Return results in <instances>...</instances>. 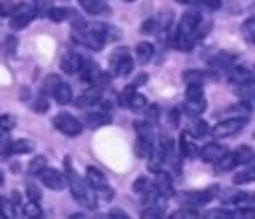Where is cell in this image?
<instances>
[{
	"label": "cell",
	"instance_id": "obj_1",
	"mask_svg": "<svg viewBox=\"0 0 255 219\" xmlns=\"http://www.w3.org/2000/svg\"><path fill=\"white\" fill-rule=\"evenodd\" d=\"M65 172H67V186H70L74 199L85 208H94L97 206V197L90 184H85V179L74 170V161L70 157H65Z\"/></svg>",
	"mask_w": 255,
	"mask_h": 219
},
{
	"label": "cell",
	"instance_id": "obj_2",
	"mask_svg": "<svg viewBox=\"0 0 255 219\" xmlns=\"http://www.w3.org/2000/svg\"><path fill=\"white\" fill-rule=\"evenodd\" d=\"M110 29L112 27H106V25H90L85 29H74V40L90 49H103L106 40L110 38Z\"/></svg>",
	"mask_w": 255,
	"mask_h": 219
},
{
	"label": "cell",
	"instance_id": "obj_3",
	"mask_svg": "<svg viewBox=\"0 0 255 219\" xmlns=\"http://www.w3.org/2000/svg\"><path fill=\"white\" fill-rule=\"evenodd\" d=\"M199 25H202V13H199V11H186L184 16L179 18V22H177L175 34L188 36V38H195V40H197V29H199Z\"/></svg>",
	"mask_w": 255,
	"mask_h": 219
},
{
	"label": "cell",
	"instance_id": "obj_4",
	"mask_svg": "<svg viewBox=\"0 0 255 219\" xmlns=\"http://www.w3.org/2000/svg\"><path fill=\"white\" fill-rule=\"evenodd\" d=\"M249 123L247 116H229V118H222L220 123H217L215 127H213V136H220V139H224V136H233L238 134L240 130H242L244 125Z\"/></svg>",
	"mask_w": 255,
	"mask_h": 219
},
{
	"label": "cell",
	"instance_id": "obj_5",
	"mask_svg": "<svg viewBox=\"0 0 255 219\" xmlns=\"http://www.w3.org/2000/svg\"><path fill=\"white\" fill-rule=\"evenodd\" d=\"M184 110L190 116H199L206 110V99H204V90L202 88H188L186 90V103Z\"/></svg>",
	"mask_w": 255,
	"mask_h": 219
},
{
	"label": "cell",
	"instance_id": "obj_6",
	"mask_svg": "<svg viewBox=\"0 0 255 219\" xmlns=\"http://www.w3.org/2000/svg\"><path fill=\"white\" fill-rule=\"evenodd\" d=\"M54 125H56L58 132H63L65 136H79L81 132H83V123L79 121L76 116H72V114H56V118H54Z\"/></svg>",
	"mask_w": 255,
	"mask_h": 219
},
{
	"label": "cell",
	"instance_id": "obj_7",
	"mask_svg": "<svg viewBox=\"0 0 255 219\" xmlns=\"http://www.w3.org/2000/svg\"><path fill=\"white\" fill-rule=\"evenodd\" d=\"M36 16V9L34 4L29 2H18L16 11H13L11 20H9V25H11V29H22V27H27L31 20H34Z\"/></svg>",
	"mask_w": 255,
	"mask_h": 219
},
{
	"label": "cell",
	"instance_id": "obj_8",
	"mask_svg": "<svg viewBox=\"0 0 255 219\" xmlns=\"http://www.w3.org/2000/svg\"><path fill=\"white\" fill-rule=\"evenodd\" d=\"M217 186H211V188H204V190H193V193H186L184 195V204L188 208H199L204 206V204H208L213 197H217Z\"/></svg>",
	"mask_w": 255,
	"mask_h": 219
},
{
	"label": "cell",
	"instance_id": "obj_9",
	"mask_svg": "<svg viewBox=\"0 0 255 219\" xmlns=\"http://www.w3.org/2000/svg\"><path fill=\"white\" fill-rule=\"evenodd\" d=\"M110 65H112V74L115 76H128L132 72V58H130V54H128L126 47L117 49V52L112 54Z\"/></svg>",
	"mask_w": 255,
	"mask_h": 219
},
{
	"label": "cell",
	"instance_id": "obj_10",
	"mask_svg": "<svg viewBox=\"0 0 255 219\" xmlns=\"http://www.w3.org/2000/svg\"><path fill=\"white\" fill-rule=\"evenodd\" d=\"M226 154H229V150H226L222 143H208L199 150V157H202V161H206V163H220Z\"/></svg>",
	"mask_w": 255,
	"mask_h": 219
},
{
	"label": "cell",
	"instance_id": "obj_11",
	"mask_svg": "<svg viewBox=\"0 0 255 219\" xmlns=\"http://www.w3.org/2000/svg\"><path fill=\"white\" fill-rule=\"evenodd\" d=\"M40 181H43L49 190H56V193L65 188V177H63V172L56 170V168H47V170L40 175Z\"/></svg>",
	"mask_w": 255,
	"mask_h": 219
},
{
	"label": "cell",
	"instance_id": "obj_12",
	"mask_svg": "<svg viewBox=\"0 0 255 219\" xmlns=\"http://www.w3.org/2000/svg\"><path fill=\"white\" fill-rule=\"evenodd\" d=\"M229 81H231V83H235L238 88H240V85L255 83V79H253V70H247V67H240V65L231 67V70H229Z\"/></svg>",
	"mask_w": 255,
	"mask_h": 219
},
{
	"label": "cell",
	"instance_id": "obj_13",
	"mask_svg": "<svg viewBox=\"0 0 255 219\" xmlns=\"http://www.w3.org/2000/svg\"><path fill=\"white\" fill-rule=\"evenodd\" d=\"M85 177H88V184L92 186L97 193H103L106 188H110L108 186V179H106V175H103L99 168H94V166H90L88 170H85Z\"/></svg>",
	"mask_w": 255,
	"mask_h": 219
},
{
	"label": "cell",
	"instance_id": "obj_14",
	"mask_svg": "<svg viewBox=\"0 0 255 219\" xmlns=\"http://www.w3.org/2000/svg\"><path fill=\"white\" fill-rule=\"evenodd\" d=\"M154 188H157V193L161 195V197H172V179L168 172L159 170L157 175H154Z\"/></svg>",
	"mask_w": 255,
	"mask_h": 219
},
{
	"label": "cell",
	"instance_id": "obj_15",
	"mask_svg": "<svg viewBox=\"0 0 255 219\" xmlns=\"http://www.w3.org/2000/svg\"><path fill=\"white\" fill-rule=\"evenodd\" d=\"M81 67H83V58L79 56V54H65L61 61V70L67 72V74H76V72H81Z\"/></svg>",
	"mask_w": 255,
	"mask_h": 219
},
{
	"label": "cell",
	"instance_id": "obj_16",
	"mask_svg": "<svg viewBox=\"0 0 255 219\" xmlns=\"http://www.w3.org/2000/svg\"><path fill=\"white\" fill-rule=\"evenodd\" d=\"M79 4L88 13H92V16H106V13H110V7L103 0H79Z\"/></svg>",
	"mask_w": 255,
	"mask_h": 219
},
{
	"label": "cell",
	"instance_id": "obj_17",
	"mask_svg": "<svg viewBox=\"0 0 255 219\" xmlns=\"http://www.w3.org/2000/svg\"><path fill=\"white\" fill-rule=\"evenodd\" d=\"M31 150H34V143H31V141L18 139L2 150V157H9V154H25V152H31Z\"/></svg>",
	"mask_w": 255,
	"mask_h": 219
},
{
	"label": "cell",
	"instance_id": "obj_18",
	"mask_svg": "<svg viewBox=\"0 0 255 219\" xmlns=\"http://www.w3.org/2000/svg\"><path fill=\"white\" fill-rule=\"evenodd\" d=\"M181 79H184V83L188 85V88H202L204 81L208 79V74L202 70H188V72H184Z\"/></svg>",
	"mask_w": 255,
	"mask_h": 219
},
{
	"label": "cell",
	"instance_id": "obj_19",
	"mask_svg": "<svg viewBox=\"0 0 255 219\" xmlns=\"http://www.w3.org/2000/svg\"><path fill=\"white\" fill-rule=\"evenodd\" d=\"M179 154L181 157H195L197 154V148H195V141L190 132H184L179 136Z\"/></svg>",
	"mask_w": 255,
	"mask_h": 219
},
{
	"label": "cell",
	"instance_id": "obj_20",
	"mask_svg": "<svg viewBox=\"0 0 255 219\" xmlns=\"http://www.w3.org/2000/svg\"><path fill=\"white\" fill-rule=\"evenodd\" d=\"M152 150H154L152 136H139V141H136V145H134L136 157L145 159V157H150V154H152Z\"/></svg>",
	"mask_w": 255,
	"mask_h": 219
},
{
	"label": "cell",
	"instance_id": "obj_21",
	"mask_svg": "<svg viewBox=\"0 0 255 219\" xmlns=\"http://www.w3.org/2000/svg\"><path fill=\"white\" fill-rule=\"evenodd\" d=\"M235 54H231V52H220V54H215V56L211 58V65L213 67H235L233 63H235Z\"/></svg>",
	"mask_w": 255,
	"mask_h": 219
},
{
	"label": "cell",
	"instance_id": "obj_22",
	"mask_svg": "<svg viewBox=\"0 0 255 219\" xmlns=\"http://www.w3.org/2000/svg\"><path fill=\"white\" fill-rule=\"evenodd\" d=\"M132 190H134L136 195H141V197H148V195L154 190V181L145 179V177H139V179L132 184Z\"/></svg>",
	"mask_w": 255,
	"mask_h": 219
},
{
	"label": "cell",
	"instance_id": "obj_23",
	"mask_svg": "<svg viewBox=\"0 0 255 219\" xmlns=\"http://www.w3.org/2000/svg\"><path fill=\"white\" fill-rule=\"evenodd\" d=\"M134 54H136V61L141 63V65H145V63L152 58V54H154V47L150 43H139L134 47Z\"/></svg>",
	"mask_w": 255,
	"mask_h": 219
},
{
	"label": "cell",
	"instance_id": "obj_24",
	"mask_svg": "<svg viewBox=\"0 0 255 219\" xmlns=\"http://www.w3.org/2000/svg\"><path fill=\"white\" fill-rule=\"evenodd\" d=\"M27 170H29V175L40 177L45 170H47V159H45L43 154H38V157H34V159H31V161H29V168H27Z\"/></svg>",
	"mask_w": 255,
	"mask_h": 219
},
{
	"label": "cell",
	"instance_id": "obj_25",
	"mask_svg": "<svg viewBox=\"0 0 255 219\" xmlns=\"http://www.w3.org/2000/svg\"><path fill=\"white\" fill-rule=\"evenodd\" d=\"M54 101L58 103V106H67V103L72 101V88L67 83H61L58 85V90L54 92Z\"/></svg>",
	"mask_w": 255,
	"mask_h": 219
},
{
	"label": "cell",
	"instance_id": "obj_26",
	"mask_svg": "<svg viewBox=\"0 0 255 219\" xmlns=\"http://www.w3.org/2000/svg\"><path fill=\"white\" fill-rule=\"evenodd\" d=\"M108 123H110V116L103 112H92L85 118V125L88 127H103V125H108Z\"/></svg>",
	"mask_w": 255,
	"mask_h": 219
},
{
	"label": "cell",
	"instance_id": "obj_27",
	"mask_svg": "<svg viewBox=\"0 0 255 219\" xmlns=\"http://www.w3.org/2000/svg\"><path fill=\"white\" fill-rule=\"evenodd\" d=\"M233 154H235V161H238V166H242V163H251L253 159H255V152L249 145H240L238 150H233Z\"/></svg>",
	"mask_w": 255,
	"mask_h": 219
},
{
	"label": "cell",
	"instance_id": "obj_28",
	"mask_svg": "<svg viewBox=\"0 0 255 219\" xmlns=\"http://www.w3.org/2000/svg\"><path fill=\"white\" fill-rule=\"evenodd\" d=\"M242 38L249 45H255V16L242 22Z\"/></svg>",
	"mask_w": 255,
	"mask_h": 219
},
{
	"label": "cell",
	"instance_id": "obj_29",
	"mask_svg": "<svg viewBox=\"0 0 255 219\" xmlns=\"http://www.w3.org/2000/svg\"><path fill=\"white\" fill-rule=\"evenodd\" d=\"M255 181V166L249 168V170H242V172H235L233 177V184L235 186H244V184H253Z\"/></svg>",
	"mask_w": 255,
	"mask_h": 219
},
{
	"label": "cell",
	"instance_id": "obj_30",
	"mask_svg": "<svg viewBox=\"0 0 255 219\" xmlns=\"http://www.w3.org/2000/svg\"><path fill=\"white\" fill-rule=\"evenodd\" d=\"M22 208V215H25L27 219H43V211H40L38 202H27Z\"/></svg>",
	"mask_w": 255,
	"mask_h": 219
},
{
	"label": "cell",
	"instance_id": "obj_31",
	"mask_svg": "<svg viewBox=\"0 0 255 219\" xmlns=\"http://www.w3.org/2000/svg\"><path fill=\"white\" fill-rule=\"evenodd\" d=\"M70 16H72V11H70V9H65V7L47 9V18H49V20H54V22H63V20H67Z\"/></svg>",
	"mask_w": 255,
	"mask_h": 219
},
{
	"label": "cell",
	"instance_id": "obj_32",
	"mask_svg": "<svg viewBox=\"0 0 255 219\" xmlns=\"http://www.w3.org/2000/svg\"><path fill=\"white\" fill-rule=\"evenodd\" d=\"M163 161H166V157H163L161 148H159V150H152V154H150V157H148V168L154 172V175H157V172H159V168H161V163H163Z\"/></svg>",
	"mask_w": 255,
	"mask_h": 219
},
{
	"label": "cell",
	"instance_id": "obj_33",
	"mask_svg": "<svg viewBox=\"0 0 255 219\" xmlns=\"http://www.w3.org/2000/svg\"><path fill=\"white\" fill-rule=\"evenodd\" d=\"M215 166H217V172H229V170H233V168L238 166V161H235V154L229 152L220 163H215Z\"/></svg>",
	"mask_w": 255,
	"mask_h": 219
},
{
	"label": "cell",
	"instance_id": "obj_34",
	"mask_svg": "<svg viewBox=\"0 0 255 219\" xmlns=\"http://www.w3.org/2000/svg\"><path fill=\"white\" fill-rule=\"evenodd\" d=\"M204 219H238L233 211H229V208H215V211H211Z\"/></svg>",
	"mask_w": 255,
	"mask_h": 219
},
{
	"label": "cell",
	"instance_id": "obj_35",
	"mask_svg": "<svg viewBox=\"0 0 255 219\" xmlns=\"http://www.w3.org/2000/svg\"><path fill=\"white\" fill-rule=\"evenodd\" d=\"M170 219H199V213L195 211V208L184 206V208H179V211H175V213H172Z\"/></svg>",
	"mask_w": 255,
	"mask_h": 219
},
{
	"label": "cell",
	"instance_id": "obj_36",
	"mask_svg": "<svg viewBox=\"0 0 255 219\" xmlns=\"http://www.w3.org/2000/svg\"><path fill=\"white\" fill-rule=\"evenodd\" d=\"M136 97V88L134 85H128V88L121 92V97H119V103L124 108H130V103H132V99Z\"/></svg>",
	"mask_w": 255,
	"mask_h": 219
},
{
	"label": "cell",
	"instance_id": "obj_37",
	"mask_svg": "<svg viewBox=\"0 0 255 219\" xmlns=\"http://www.w3.org/2000/svg\"><path fill=\"white\" fill-rule=\"evenodd\" d=\"M141 219H163V208L145 206L143 211H141Z\"/></svg>",
	"mask_w": 255,
	"mask_h": 219
},
{
	"label": "cell",
	"instance_id": "obj_38",
	"mask_svg": "<svg viewBox=\"0 0 255 219\" xmlns=\"http://www.w3.org/2000/svg\"><path fill=\"white\" fill-rule=\"evenodd\" d=\"M61 83H63V81L58 79L56 74H49L47 79H45L43 90H45V92H52V97H54V92H56V90H58V85H61Z\"/></svg>",
	"mask_w": 255,
	"mask_h": 219
},
{
	"label": "cell",
	"instance_id": "obj_39",
	"mask_svg": "<svg viewBox=\"0 0 255 219\" xmlns=\"http://www.w3.org/2000/svg\"><path fill=\"white\" fill-rule=\"evenodd\" d=\"M208 132H211V127L206 125V121H202V118H195V123H193V136H206Z\"/></svg>",
	"mask_w": 255,
	"mask_h": 219
},
{
	"label": "cell",
	"instance_id": "obj_40",
	"mask_svg": "<svg viewBox=\"0 0 255 219\" xmlns=\"http://www.w3.org/2000/svg\"><path fill=\"white\" fill-rule=\"evenodd\" d=\"M197 7L202 9V11H217V9L222 7V0H202Z\"/></svg>",
	"mask_w": 255,
	"mask_h": 219
},
{
	"label": "cell",
	"instance_id": "obj_41",
	"mask_svg": "<svg viewBox=\"0 0 255 219\" xmlns=\"http://www.w3.org/2000/svg\"><path fill=\"white\" fill-rule=\"evenodd\" d=\"M0 215H2V219H13V206H11V202H7V199H0Z\"/></svg>",
	"mask_w": 255,
	"mask_h": 219
},
{
	"label": "cell",
	"instance_id": "obj_42",
	"mask_svg": "<svg viewBox=\"0 0 255 219\" xmlns=\"http://www.w3.org/2000/svg\"><path fill=\"white\" fill-rule=\"evenodd\" d=\"M18 4H13L11 0H0V16H13Z\"/></svg>",
	"mask_w": 255,
	"mask_h": 219
},
{
	"label": "cell",
	"instance_id": "obj_43",
	"mask_svg": "<svg viewBox=\"0 0 255 219\" xmlns=\"http://www.w3.org/2000/svg\"><path fill=\"white\" fill-rule=\"evenodd\" d=\"M94 101H97V90H92V92H88V94H81L79 101H76V106L85 108V106H90V103H94Z\"/></svg>",
	"mask_w": 255,
	"mask_h": 219
},
{
	"label": "cell",
	"instance_id": "obj_44",
	"mask_svg": "<svg viewBox=\"0 0 255 219\" xmlns=\"http://www.w3.org/2000/svg\"><path fill=\"white\" fill-rule=\"evenodd\" d=\"M13 125H16V118H13L11 114H2V116H0V130L9 132V130H13Z\"/></svg>",
	"mask_w": 255,
	"mask_h": 219
},
{
	"label": "cell",
	"instance_id": "obj_45",
	"mask_svg": "<svg viewBox=\"0 0 255 219\" xmlns=\"http://www.w3.org/2000/svg\"><path fill=\"white\" fill-rule=\"evenodd\" d=\"M148 108V101H145V97H141V94H136L134 99H132L130 103V110H134V112H139V110H145Z\"/></svg>",
	"mask_w": 255,
	"mask_h": 219
},
{
	"label": "cell",
	"instance_id": "obj_46",
	"mask_svg": "<svg viewBox=\"0 0 255 219\" xmlns=\"http://www.w3.org/2000/svg\"><path fill=\"white\" fill-rule=\"evenodd\" d=\"M34 110H36V112H47V110H49V101H45V97H38L34 101Z\"/></svg>",
	"mask_w": 255,
	"mask_h": 219
},
{
	"label": "cell",
	"instance_id": "obj_47",
	"mask_svg": "<svg viewBox=\"0 0 255 219\" xmlns=\"http://www.w3.org/2000/svg\"><path fill=\"white\" fill-rule=\"evenodd\" d=\"M154 29H157V20H152V18H150V20H145L143 25H141V31H143V34H152Z\"/></svg>",
	"mask_w": 255,
	"mask_h": 219
},
{
	"label": "cell",
	"instance_id": "obj_48",
	"mask_svg": "<svg viewBox=\"0 0 255 219\" xmlns=\"http://www.w3.org/2000/svg\"><path fill=\"white\" fill-rule=\"evenodd\" d=\"M27 197H29V202H38V199H40L38 188H34V186H29V188H27Z\"/></svg>",
	"mask_w": 255,
	"mask_h": 219
},
{
	"label": "cell",
	"instance_id": "obj_49",
	"mask_svg": "<svg viewBox=\"0 0 255 219\" xmlns=\"http://www.w3.org/2000/svg\"><path fill=\"white\" fill-rule=\"evenodd\" d=\"M103 219H130V217H128L126 213H121V211H112L110 215H106Z\"/></svg>",
	"mask_w": 255,
	"mask_h": 219
},
{
	"label": "cell",
	"instance_id": "obj_50",
	"mask_svg": "<svg viewBox=\"0 0 255 219\" xmlns=\"http://www.w3.org/2000/svg\"><path fill=\"white\" fill-rule=\"evenodd\" d=\"M145 81H148V74H139L132 85H134V88H139V85H145Z\"/></svg>",
	"mask_w": 255,
	"mask_h": 219
},
{
	"label": "cell",
	"instance_id": "obj_51",
	"mask_svg": "<svg viewBox=\"0 0 255 219\" xmlns=\"http://www.w3.org/2000/svg\"><path fill=\"white\" fill-rule=\"evenodd\" d=\"M16 52V38H7V54Z\"/></svg>",
	"mask_w": 255,
	"mask_h": 219
},
{
	"label": "cell",
	"instance_id": "obj_52",
	"mask_svg": "<svg viewBox=\"0 0 255 219\" xmlns=\"http://www.w3.org/2000/svg\"><path fill=\"white\" fill-rule=\"evenodd\" d=\"M177 116H179V112H177V110H172V112H170V123H172V125H177V123H179V118H177Z\"/></svg>",
	"mask_w": 255,
	"mask_h": 219
},
{
	"label": "cell",
	"instance_id": "obj_53",
	"mask_svg": "<svg viewBox=\"0 0 255 219\" xmlns=\"http://www.w3.org/2000/svg\"><path fill=\"white\" fill-rule=\"evenodd\" d=\"M177 2H184V4H199L202 0H177Z\"/></svg>",
	"mask_w": 255,
	"mask_h": 219
},
{
	"label": "cell",
	"instance_id": "obj_54",
	"mask_svg": "<svg viewBox=\"0 0 255 219\" xmlns=\"http://www.w3.org/2000/svg\"><path fill=\"white\" fill-rule=\"evenodd\" d=\"M70 219H85L83 213H74V215H70Z\"/></svg>",
	"mask_w": 255,
	"mask_h": 219
},
{
	"label": "cell",
	"instance_id": "obj_55",
	"mask_svg": "<svg viewBox=\"0 0 255 219\" xmlns=\"http://www.w3.org/2000/svg\"><path fill=\"white\" fill-rule=\"evenodd\" d=\"M4 184V177H2V172H0V186H2Z\"/></svg>",
	"mask_w": 255,
	"mask_h": 219
},
{
	"label": "cell",
	"instance_id": "obj_56",
	"mask_svg": "<svg viewBox=\"0 0 255 219\" xmlns=\"http://www.w3.org/2000/svg\"><path fill=\"white\" fill-rule=\"evenodd\" d=\"M249 202H251V204H253V206H255V195H253V197H251V199H249Z\"/></svg>",
	"mask_w": 255,
	"mask_h": 219
},
{
	"label": "cell",
	"instance_id": "obj_57",
	"mask_svg": "<svg viewBox=\"0 0 255 219\" xmlns=\"http://www.w3.org/2000/svg\"><path fill=\"white\" fill-rule=\"evenodd\" d=\"M253 79H255V67H253Z\"/></svg>",
	"mask_w": 255,
	"mask_h": 219
},
{
	"label": "cell",
	"instance_id": "obj_58",
	"mask_svg": "<svg viewBox=\"0 0 255 219\" xmlns=\"http://www.w3.org/2000/svg\"><path fill=\"white\" fill-rule=\"evenodd\" d=\"M126 2H134V0H126Z\"/></svg>",
	"mask_w": 255,
	"mask_h": 219
},
{
	"label": "cell",
	"instance_id": "obj_59",
	"mask_svg": "<svg viewBox=\"0 0 255 219\" xmlns=\"http://www.w3.org/2000/svg\"><path fill=\"white\" fill-rule=\"evenodd\" d=\"M253 163H255V159H253Z\"/></svg>",
	"mask_w": 255,
	"mask_h": 219
}]
</instances>
